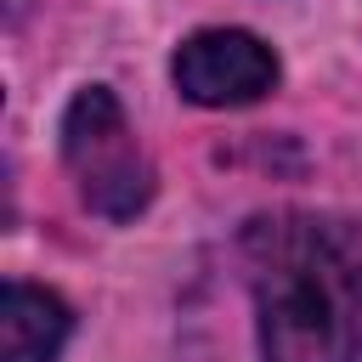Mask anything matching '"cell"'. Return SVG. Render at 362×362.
I'll list each match as a JSON object with an SVG mask.
<instances>
[{
    "label": "cell",
    "mask_w": 362,
    "mask_h": 362,
    "mask_svg": "<svg viewBox=\"0 0 362 362\" xmlns=\"http://www.w3.org/2000/svg\"><path fill=\"white\" fill-rule=\"evenodd\" d=\"M260 362H362V249L345 226L277 209L243 226Z\"/></svg>",
    "instance_id": "cell-1"
},
{
    "label": "cell",
    "mask_w": 362,
    "mask_h": 362,
    "mask_svg": "<svg viewBox=\"0 0 362 362\" xmlns=\"http://www.w3.org/2000/svg\"><path fill=\"white\" fill-rule=\"evenodd\" d=\"M68 328H74V317H68V305L51 288L6 283V300H0V345H6V362H51L62 351Z\"/></svg>",
    "instance_id": "cell-4"
},
{
    "label": "cell",
    "mask_w": 362,
    "mask_h": 362,
    "mask_svg": "<svg viewBox=\"0 0 362 362\" xmlns=\"http://www.w3.org/2000/svg\"><path fill=\"white\" fill-rule=\"evenodd\" d=\"M170 74H175V90L198 107H249L266 90H277L283 68L272 45L243 28H198L192 40H181Z\"/></svg>",
    "instance_id": "cell-3"
},
{
    "label": "cell",
    "mask_w": 362,
    "mask_h": 362,
    "mask_svg": "<svg viewBox=\"0 0 362 362\" xmlns=\"http://www.w3.org/2000/svg\"><path fill=\"white\" fill-rule=\"evenodd\" d=\"M62 158L79 181V198L102 221H136L153 198V164L107 85H85L62 113Z\"/></svg>",
    "instance_id": "cell-2"
}]
</instances>
